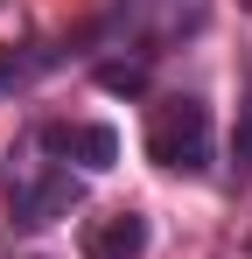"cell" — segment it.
I'll return each mask as SVG.
<instances>
[{"label":"cell","mask_w":252,"mask_h":259,"mask_svg":"<svg viewBox=\"0 0 252 259\" xmlns=\"http://www.w3.org/2000/svg\"><path fill=\"white\" fill-rule=\"evenodd\" d=\"M84 203V175L70 161H42L35 147L7 154V217L21 231H49L56 217H70Z\"/></svg>","instance_id":"obj_1"},{"label":"cell","mask_w":252,"mask_h":259,"mask_svg":"<svg viewBox=\"0 0 252 259\" xmlns=\"http://www.w3.org/2000/svg\"><path fill=\"white\" fill-rule=\"evenodd\" d=\"M147 154H154L168 175H210V161H217V126H210V105L196 91L161 98V105L147 112Z\"/></svg>","instance_id":"obj_2"},{"label":"cell","mask_w":252,"mask_h":259,"mask_svg":"<svg viewBox=\"0 0 252 259\" xmlns=\"http://www.w3.org/2000/svg\"><path fill=\"white\" fill-rule=\"evenodd\" d=\"M35 147H56V154H70L84 175H105L112 161H119V133L112 126H42Z\"/></svg>","instance_id":"obj_3"},{"label":"cell","mask_w":252,"mask_h":259,"mask_svg":"<svg viewBox=\"0 0 252 259\" xmlns=\"http://www.w3.org/2000/svg\"><path fill=\"white\" fill-rule=\"evenodd\" d=\"M84 252H91V259H140V252H147V217H140V210H112L105 224L84 231Z\"/></svg>","instance_id":"obj_4"},{"label":"cell","mask_w":252,"mask_h":259,"mask_svg":"<svg viewBox=\"0 0 252 259\" xmlns=\"http://www.w3.org/2000/svg\"><path fill=\"white\" fill-rule=\"evenodd\" d=\"M56 63H70V42H42V49H21V56H7L0 63V98L21 84H35V77H49Z\"/></svg>","instance_id":"obj_5"},{"label":"cell","mask_w":252,"mask_h":259,"mask_svg":"<svg viewBox=\"0 0 252 259\" xmlns=\"http://www.w3.org/2000/svg\"><path fill=\"white\" fill-rule=\"evenodd\" d=\"M147 63H154V49H140V56H112V63H98L91 77H98V91H126V98H140V91H147Z\"/></svg>","instance_id":"obj_6"},{"label":"cell","mask_w":252,"mask_h":259,"mask_svg":"<svg viewBox=\"0 0 252 259\" xmlns=\"http://www.w3.org/2000/svg\"><path fill=\"white\" fill-rule=\"evenodd\" d=\"M210 14V0H161V21H154V35L147 42H175V35H196Z\"/></svg>","instance_id":"obj_7"},{"label":"cell","mask_w":252,"mask_h":259,"mask_svg":"<svg viewBox=\"0 0 252 259\" xmlns=\"http://www.w3.org/2000/svg\"><path fill=\"white\" fill-rule=\"evenodd\" d=\"M231 182H252V70H245V105H238V140H231Z\"/></svg>","instance_id":"obj_8"},{"label":"cell","mask_w":252,"mask_h":259,"mask_svg":"<svg viewBox=\"0 0 252 259\" xmlns=\"http://www.w3.org/2000/svg\"><path fill=\"white\" fill-rule=\"evenodd\" d=\"M21 35H28V7L21 0H0V49H14Z\"/></svg>","instance_id":"obj_9"},{"label":"cell","mask_w":252,"mask_h":259,"mask_svg":"<svg viewBox=\"0 0 252 259\" xmlns=\"http://www.w3.org/2000/svg\"><path fill=\"white\" fill-rule=\"evenodd\" d=\"M245 252H252V245H245Z\"/></svg>","instance_id":"obj_10"}]
</instances>
